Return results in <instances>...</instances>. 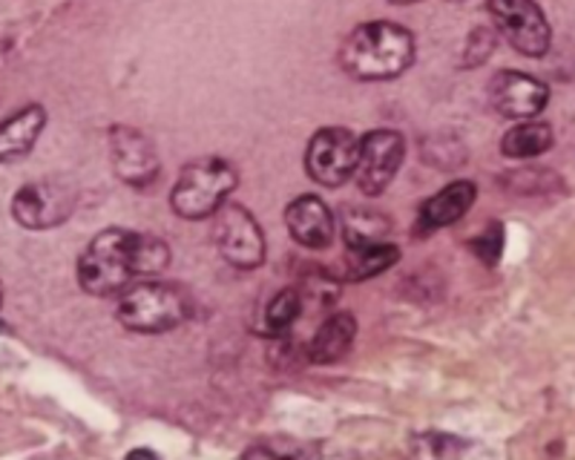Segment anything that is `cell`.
Segmentation results:
<instances>
[{"label": "cell", "mask_w": 575, "mask_h": 460, "mask_svg": "<svg viewBox=\"0 0 575 460\" xmlns=\"http://www.w3.org/2000/svg\"><path fill=\"white\" fill-rule=\"evenodd\" d=\"M355 81H392L415 64V38L392 21H369L346 35L337 56Z\"/></svg>", "instance_id": "obj_1"}, {"label": "cell", "mask_w": 575, "mask_h": 460, "mask_svg": "<svg viewBox=\"0 0 575 460\" xmlns=\"http://www.w3.org/2000/svg\"><path fill=\"white\" fill-rule=\"evenodd\" d=\"M79 286L89 296H116L133 286L135 274V230L107 228L79 256Z\"/></svg>", "instance_id": "obj_2"}, {"label": "cell", "mask_w": 575, "mask_h": 460, "mask_svg": "<svg viewBox=\"0 0 575 460\" xmlns=\"http://www.w3.org/2000/svg\"><path fill=\"white\" fill-rule=\"evenodd\" d=\"M237 184L239 175L230 161L219 159V156H205V159L184 165V170L176 179L173 193H170V207L176 216H182L188 222L211 219L221 205H228Z\"/></svg>", "instance_id": "obj_3"}, {"label": "cell", "mask_w": 575, "mask_h": 460, "mask_svg": "<svg viewBox=\"0 0 575 460\" xmlns=\"http://www.w3.org/2000/svg\"><path fill=\"white\" fill-rule=\"evenodd\" d=\"M116 317L127 331L165 334L179 328L190 317V300L182 288L144 279L121 291Z\"/></svg>", "instance_id": "obj_4"}, {"label": "cell", "mask_w": 575, "mask_h": 460, "mask_svg": "<svg viewBox=\"0 0 575 460\" xmlns=\"http://www.w3.org/2000/svg\"><path fill=\"white\" fill-rule=\"evenodd\" d=\"M79 205V187L70 179H38L24 184L12 196L9 214L21 228L49 230L58 228L75 214Z\"/></svg>", "instance_id": "obj_5"}, {"label": "cell", "mask_w": 575, "mask_h": 460, "mask_svg": "<svg viewBox=\"0 0 575 460\" xmlns=\"http://www.w3.org/2000/svg\"><path fill=\"white\" fill-rule=\"evenodd\" d=\"M213 219V245L225 256V263H230L233 268L253 270L265 263V233H262L260 222L253 219L251 210L237 202H228L221 205Z\"/></svg>", "instance_id": "obj_6"}, {"label": "cell", "mask_w": 575, "mask_h": 460, "mask_svg": "<svg viewBox=\"0 0 575 460\" xmlns=\"http://www.w3.org/2000/svg\"><path fill=\"white\" fill-rule=\"evenodd\" d=\"M360 138L346 128H323L311 135L306 150V173L323 187H339L355 179Z\"/></svg>", "instance_id": "obj_7"}, {"label": "cell", "mask_w": 575, "mask_h": 460, "mask_svg": "<svg viewBox=\"0 0 575 460\" xmlns=\"http://www.w3.org/2000/svg\"><path fill=\"white\" fill-rule=\"evenodd\" d=\"M487 9L498 33L510 40L515 52L527 58L547 56L552 29L536 0H487Z\"/></svg>", "instance_id": "obj_8"}, {"label": "cell", "mask_w": 575, "mask_h": 460, "mask_svg": "<svg viewBox=\"0 0 575 460\" xmlns=\"http://www.w3.org/2000/svg\"><path fill=\"white\" fill-rule=\"evenodd\" d=\"M406 159V138L397 130H369L360 135V156H357L355 184L366 196H380Z\"/></svg>", "instance_id": "obj_9"}, {"label": "cell", "mask_w": 575, "mask_h": 460, "mask_svg": "<svg viewBox=\"0 0 575 460\" xmlns=\"http://www.w3.org/2000/svg\"><path fill=\"white\" fill-rule=\"evenodd\" d=\"M110 159L116 175L135 191L153 187L161 173V161L151 138L127 124H116L110 130Z\"/></svg>", "instance_id": "obj_10"}, {"label": "cell", "mask_w": 575, "mask_h": 460, "mask_svg": "<svg viewBox=\"0 0 575 460\" xmlns=\"http://www.w3.org/2000/svg\"><path fill=\"white\" fill-rule=\"evenodd\" d=\"M489 101L501 116L515 121L536 119L550 101V89L544 81L532 78L527 72L501 70L489 81Z\"/></svg>", "instance_id": "obj_11"}, {"label": "cell", "mask_w": 575, "mask_h": 460, "mask_svg": "<svg viewBox=\"0 0 575 460\" xmlns=\"http://www.w3.org/2000/svg\"><path fill=\"white\" fill-rule=\"evenodd\" d=\"M285 225L302 247L308 251H325L334 245V233H337V219L328 210L320 196H297L291 205L285 207Z\"/></svg>", "instance_id": "obj_12"}, {"label": "cell", "mask_w": 575, "mask_h": 460, "mask_svg": "<svg viewBox=\"0 0 575 460\" xmlns=\"http://www.w3.org/2000/svg\"><path fill=\"white\" fill-rule=\"evenodd\" d=\"M44 128H47V110L40 104H26L0 121V165L26 159L35 150Z\"/></svg>", "instance_id": "obj_13"}, {"label": "cell", "mask_w": 575, "mask_h": 460, "mask_svg": "<svg viewBox=\"0 0 575 460\" xmlns=\"http://www.w3.org/2000/svg\"><path fill=\"white\" fill-rule=\"evenodd\" d=\"M475 198H478L475 182L460 179V182L446 184L443 191H438L432 198H426L423 205H420L418 230L420 233H432V230L438 228L455 225L457 219H464V216L472 210Z\"/></svg>", "instance_id": "obj_14"}, {"label": "cell", "mask_w": 575, "mask_h": 460, "mask_svg": "<svg viewBox=\"0 0 575 460\" xmlns=\"http://www.w3.org/2000/svg\"><path fill=\"white\" fill-rule=\"evenodd\" d=\"M357 337V319L348 311H337L325 319L323 326L316 328L314 340L308 342L306 358L316 365L337 363L348 354L351 342Z\"/></svg>", "instance_id": "obj_15"}, {"label": "cell", "mask_w": 575, "mask_h": 460, "mask_svg": "<svg viewBox=\"0 0 575 460\" xmlns=\"http://www.w3.org/2000/svg\"><path fill=\"white\" fill-rule=\"evenodd\" d=\"M388 230H392V222L380 210H369V207H346L343 210L346 247H369L388 242Z\"/></svg>", "instance_id": "obj_16"}, {"label": "cell", "mask_w": 575, "mask_h": 460, "mask_svg": "<svg viewBox=\"0 0 575 460\" xmlns=\"http://www.w3.org/2000/svg\"><path fill=\"white\" fill-rule=\"evenodd\" d=\"M400 259V247L392 245V242H380V245L369 247H348L346 254V270H343V279L348 282H363V279L380 277L386 274L394 263Z\"/></svg>", "instance_id": "obj_17"}, {"label": "cell", "mask_w": 575, "mask_h": 460, "mask_svg": "<svg viewBox=\"0 0 575 460\" xmlns=\"http://www.w3.org/2000/svg\"><path fill=\"white\" fill-rule=\"evenodd\" d=\"M552 147V128L544 121H520L506 130L501 153L506 159H536Z\"/></svg>", "instance_id": "obj_18"}, {"label": "cell", "mask_w": 575, "mask_h": 460, "mask_svg": "<svg viewBox=\"0 0 575 460\" xmlns=\"http://www.w3.org/2000/svg\"><path fill=\"white\" fill-rule=\"evenodd\" d=\"M323 449L320 444H302L294 437H268L260 444L248 446L242 460H320Z\"/></svg>", "instance_id": "obj_19"}, {"label": "cell", "mask_w": 575, "mask_h": 460, "mask_svg": "<svg viewBox=\"0 0 575 460\" xmlns=\"http://www.w3.org/2000/svg\"><path fill=\"white\" fill-rule=\"evenodd\" d=\"M300 314L302 294L297 288H283V291L268 302V308H265L262 334H268V337H285V334L294 328V323L300 319Z\"/></svg>", "instance_id": "obj_20"}, {"label": "cell", "mask_w": 575, "mask_h": 460, "mask_svg": "<svg viewBox=\"0 0 575 460\" xmlns=\"http://www.w3.org/2000/svg\"><path fill=\"white\" fill-rule=\"evenodd\" d=\"M466 444L446 432H423L411 437V460H460Z\"/></svg>", "instance_id": "obj_21"}, {"label": "cell", "mask_w": 575, "mask_h": 460, "mask_svg": "<svg viewBox=\"0 0 575 460\" xmlns=\"http://www.w3.org/2000/svg\"><path fill=\"white\" fill-rule=\"evenodd\" d=\"M170 263V247L165 239L153 233H135V274L139 277H156Z\"/></svg>", "instance_id": "obj_22"}, {"label": "cell", "mask_w": 575, "mask_h": 460, "mask_svg": "<svg viewBox=\"0 0 575 460\" xmlns=\"http://www.w3.org/2000/svg\"><path fill=\"white\" fill-rule=\"evenodd\" d=\"M498 47V38L492 29H487V26H478V29H472V35L466 38V49H464V66H481L487 64L489 56L495 52Z\"/></svg>", "instance_id": "obj_23"}, {"label": "cell", "mask_w": 575, "mask_h": 460, "mask_svg": "<svg viewBox=\"0 0 575 460\" xmlns=\"http://www.w3.org/2000/svg\"><path fill=\"white\" fill-rule=\"evenodd\" d=\"M472 251L481 256V263L495 265L501 259V251H504V228L501 225H489L481 237L472 239Z\"/></svg>", "instance_id": "obj_24"}, {"label": "cell", "mask_w": 575, "mask_h": 460, "mask_svg": "<svg viewBox=\"0 0 575 460\" xmlns=\"http://www.w3.org/2000/svg\"><path fill=\"white\" fill-rule=\"evenodd\" d=\"M124 460H161V458H158L156 452H151V449H133Z\"/></svg>", "instance_id": "obj_25"}, {"label": "cell", "mask_w": 575, "mask_h": 460, "mask_svg": "<svg viewBox=\"0 0 575 460\" xmlns=\"http://www.w3.org/2000/svg\"><path fill=\"white\" fill-rule=\"evenodd\" d=\"M394 7H409V3H418V0H388Z\"/></svg>", "instance_id": "obj_26"}]
</instances>
